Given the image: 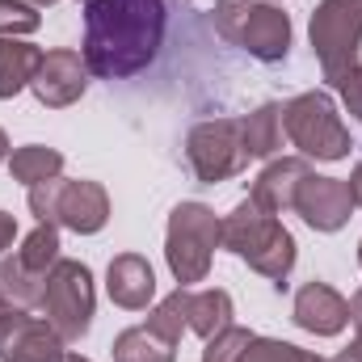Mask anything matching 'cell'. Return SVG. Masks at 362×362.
I'll use <instances>...</instances> for the list:
<instances>
[{"mask_svg": "<svg viewBox=\"0 0 362 362\" xmlns=\"http://www.w3.org/2000/svg\"><path fill=\"white\" fill-rule=\"evenodd\" d=\"M312 51L320 59L325 81L337 89L354 68L362 51V0H320L308 25Z\"/></svg>", "mask_w": 362, "mask_h": 362, "instance_id": "cell-6", "label": "cell"}, {"mask_svg": "<svg viewBox=\"0 0 362 362\" xmlns=\"http://www.w3.org/2000/svg\"><path fill=\"white\" fill-rule=\"evenodd\" d=\"M312 169H308V160H299V156H278L270 160L266 169H262V177L253 181V202H262L270 215H286V211H295V194H299V185L308 177Z\"/></svg>", "mask_w": 362, "mask_h": 362, "instance_id": "cell-15", "label": "cell"}, {"mask_svg": "<svg viewBox=\"0 0 362 362\" xmlns=\"http://www.w3.org/2000/svg\"><path fill=\"white\" fill-rule=\"evenodd\" d=\"M295 325L316 337H337L350 325V303L329 282H308L295 295Z\"/></svg>", "mask_w": 362, "mask_h": 362, "instance_id": "cell-13", "label": "cell"}, {"mask_svg": "<svg viewBox=\"0 0 362 362\" xmlns=\"http://www.w3.org/2000/svg\"><path fill=\"white\" fill-rule=\"evenodd\" d=\"M38 64H42V51L34 42L0 38V101H13L21 89H30Z\"/></svg>", "mask_w": 362, "mask_h": 362, "instance_id": "cell-17", "label": "cell"}, {"mask_svg": "<svg viewBox=\"0 0 362 362\" xmlns=\"http://www.w3.org/2000/svg\"><path fill=\"white\" fill-rule=\"evenodd\" d=\"M68 341L55 333L47 316H30L13 308L0 320V362H68Z\"/></svg>", "mask_w": 362, "mask_h": 362, "instance_id": "cell-9", "label": "cell"}, {"mask_svg": "<svg viewBox=\"0 0 362 362\" xmlns=\"http://www.w3.org/2000/svg\"><path fill=\"white\" fill-rule=\"evenodd\" d=\"M8 173L21 185H38V181L64 177V152L55 148H42V144H25L8 156Z\"/></svg>", "mask_w": 362, "mask_h": 362, "instance_id": "cell-20", "label": "cell"}, {"mask_svg": "<svg viewBox=\"0 0 362 362\" xmlns=\"http://www.w3.org/2000/svg\"><path fill=\"white\" fill-rule=\"evenodd\" d=\"M81 4H89V0H81Z\"/></svg>", "mask_w": 362, "mask_h": 362, "instance_id": "cell-40", "label": "cell"}, {"mask_svg": "<svg viewBox=\"0 0 362 362\" xmlns=\"http://www.w3.org/2000/svg\"><path fill=\"white\" fill-rule=\"evenodd\" d=\"M185 160H189L194 177L206 181V185L245 173L253 156H249V148H245L240 118H211V122H198V127L185 135Z\"/></svg>", "mask_w": 362, "mask_h": 362, "instance_id": "cell-8", "label": "cell"}, {"mask_svg": "<svg viewBox=\"0 0 362 362\" xmlns=\"http://www.w3.org/2000/svg\"><path fill=\"white\" fill-rule=\"evenodd\" d=\"M42 25V13L30 0H0V38H21Z\"/></svg>", "mask_w": 362, "mask_h": 362, "instance_id": "cell-24", "label": "cell"}, {"mask_svg": "<svg viewBox=\"0 0 362 362\" xmlns=\"http://www.w3.org/2000/svg\"><path fill=\"white\" fill-rule=\"evenodd\" d=\"M257 0H219L215 4V30H219V38L223 42H232L236 47V38H240V25H245V17H249V8H253Z\"/></svg>", "mask_w": 362, "mask_h": 362, "instance_id": "cell-26", "label": "cell"}, {"mask_svg": "<svg viewBox=\"0 0 362 362\" xmlns=\"http://www.w3.org/2000/svg\"><path fill=\"white\" fill-rule=\"evenodd\" d=\"M68 362H89V358H81V354H68Z\"/></svg>", "mask_w": 362, "mask_h": 362, "instance_id": "cell-37", "label": "cell"}, {"mask_svg": "<svg viewBox=\"0 0 362 362\" xmlns=\"http://www.w3.org/2000/svg\"><path fill=\"white\" fill-rule=\"evenodd\" d=\"M219 249V215L206 202H177L165 232V262L181 286H194L211 274V257Z\"/></svg>", "mask_w": 362, "mask_h": 362, "instance_id": "cell-5", "label": "cell"}, {"mask_svg": "<svg viewBox=\"0 0 362 362\" xmlns=\"http://www.w3.org/2000/svg\"><path fill=\"white\" fill-rule=\"evenodd\" d=\"M295 211L303 215V223L312 232H341L354 215V194L341 177H316L308 173L299 194H295Z\"/></svg>", "mask_w": 362, "mask_h": 362, "instance_id": "cell-11", "label": "cell"}, {"mask_svg": "<svg viewBox=\"0 0 362 362\" xmlns=\"http://www.w3.org/2000/svg\"><path fill=\"white\" fill-rule=\"evenodd\" d=\"M358 266H362V245H358Z\"/></svg>", "mask_w": 362, "mask_h": 362, "instance_id": "cell-38", "label": "cell"}, {"mask_svg": "<svg viewBox=\"0 0 362 362\" xmlns=\"http://www.w3.org/2000/svg\"><path fill=\"white\" fill-rule=\"evenodd\" d=\"M42 291H47V278L42 274H30L17 262V253L0 262V299L8 308H21V312L42 308Z\"/></svg>", "mask_w": 362, "mask_h": 362, "instance_id": "cell-19", "label": "cell"}, {"mask_svg": "<svg viewBox=\"0 0 362 362\" xmlns=\"http://www.w3.org/2000/svg\"><path fill=\"white\" fill-rule=\"evenodd\" d=\"M282 127L286 139L308 156V160H346L350 156V131L325 89L299 93L282 105Z\"/></svg>", "mask_w": 362, "mask_h": 362, "instance_id": "cell-4", "label": "cell"}, {"mask_svg": "<svg viewBox=\"0 0 362 362\" xmlns=\"http://www.w3.org/2000/svg\"><path fill=\"white\" fill-rule=\"evenodd\" d=\"M8 312H13V308H8V303H4V299H0V320H4V316H8Z\"/></svg>", "mask_w": 362, "mask_h": 362, "instance_id": "cell-36", "label": "cell"}, {"mask_svg": "<svg viewBox=\"0 0 362 362\" xmlns=\"http://www.w3.org/2000/svg\"><path fill=\"white\" fill-rule=\"evenodd\" d=\"M114 362H177V346L160 341L148 325L122 329L114 337Z\"/></svg>", "mask_w": 362, "mask_h": 362, "instance_id": "cell-21", "label": "cell"}, {"mask_svg": "<svg viewBox=\"0 0 362 362\" xmlns=\"http://www.w3.org/2000/svg\"><path fill=\"white\" fill-rule=\"evenodd\" d=\"M165 4H177V0H165Z\"/></svg>", "mask_w": 362, "mask_h": 362, "instance_id": "cell-39", "label": "cell"}, {"mask_svg": "<svg viewBox=\"0 0 362 362\" xmlns=\"http://www.w3.org/2000/svg\"><path fill=\"white\" fill-rule=\"evenodd\" d=\"M337 89H341V101H346V110H350V114H354V118L362 122V64L354 68V72H350V76H346V81H341V85H337Z\"/></svg>", "mask_w": 362, "mask_h": 362, "instance_id": "cell-28", "label": "cell"}, {"mask_svg": "<svg viewBox=\"0 0 362 362\" xmlns=\"http://www.w3.org/2000/svg\"><path fill=\"white\" fill-rule=\"evenodd\" d=\"M346 185H350V194H354V206H362V160H358V169L350 173V181H346Z\"/></svg>", "mask_w": 362, "mask_h": 362, "instance_id": "cell-31", "label": "cell"}, {"mask_svg": "<svg viewBox=\"0 0 362 362\" xmlns=\"http://www.w3.org/2000/svg\"><path fill=\"white\" fill-rule=\"evenodd\" d=\"M165 0H89L85 4V68L97 81H131L148 72L165 47Z\"/></svg>", "mask_w": 362, "mask_h": 362, "instance_id": "cell-1", "label": "cell"}, {"mask_svg": "<svg viewBox=\"0 0 362 362\" xmlns=\"http://www.w3.org/2000/svg\"><path fill=\"white\" fill-rule=\"evenodd\" d=\"M13 240H17V219H13L8 211H0V253H4Z\"/></svg>", "mask_w": 362, "mask_h": 362, "instance_id": "cell-29", "label": "cell"}, {"mask_svg": "<svg viewBox=\"0 0 362 362\" xmlns=\"http://www.w3.org/2000/svg\"><path fill=\"white\" fill-rule=\"evenodd\" d=\"M240 131H245V148L253 160H278L282 144H286V127H282V105L266 101L257 105L253 114L240 118Z\"/></svg>", "mask_w": 362, "mask_h": 362, "instance_id": "cell-16", "label": "cell"}, {"mask_svg": "<svg viewBox=\"0 0 362 362\" xmlns=\"http://www.w3.org/2000/svg\"><path fill=\"white\" fill-rule=\"evenodd\" d=\"M93 308H97V291H93L89 266L59 257L55 270L47 274L42 316L55 325V333H59L64 341H81L93 329Z\"/></svg>", "mask_w": 362, "mask_h": 362, "instance_id": "cell-7", "label": "cell"}, {"mask_svg": "<svg viewBox=\"0 0 362 362\" xmlns=\"http://www.w3.org/2000/svg\"><path fill=\"white\" fill-rule=\"evenodd\" d=\"M299 362H337V358H320V354H308V350H303V358Z\"/></svg>", "mask_w": 362, "mask_h": 362, "instance_id": "cell-34", "label": "cell"}, {"mask_svg": "<svg viewBox=\"0 0 362 362\" xmlns=\"http://www.w3.org/2000/svg\"><path fill=\"white\" fill-rule=\"evenodd\" d=\"M337 362H362V329H358V337H354V341L337 354Z\"/></svg>", "mask_w": 362, "mask_h": 362, "instance_id": "cell-30", "label": "cell"}, {"mask_svg": "<svg viewBox=\"0 0 362 362\" xmlns=\"http://www.w3.org/2000/svg\"><path fill=\"white\" fill-rule=\"evenodd\" d=\"M350 325H354V329H362V286L354 291V299H350Z\"/></svg>", "mask_w": 362, "mask_h": 362, "instance_id": "cell-32", "label": "cell"}, {"mask_svg": "<svg viewBox=\"0 0 362 362\" xmlns=\"http://www.w3.org/2000/svg\"><path fill=\"white\" fill-rule=\"evenodd\" d=\"M219 245L240 262H249L274 286H286V274L295 270V236L282 228L278 215H270L253 198L236 202V211L219 219Z\"/></svg>", "mask_w": 362, "mask_h": 362, "instance_id": "cell-2", "label": "cell"}, {"mask_svg": "<svg viewBox=\"0 0 362 362\" xmlns=\"http://www.w3.org/2000/svg\"><path fill=\"white\" fill-rule=\"evenodd\" d=\"M8 156H13V152H8V135H4V131H0V165H4V160H8Z\"/></svg>", "mask_w": 362, "mask_h": 362, "instance_id": "cell-33", "label": "cell"}, {"mask_svg": "<svg viewBox=\"0 0 362 362\" xmlns=\"http://www.w3.org/2000/svg\"><path fill=\"white\" fill-rule=\"evenodd\" d=\"M105 291L118 308L127 312H144L152 299H156V274H152V262L139 257V253H118L105 270Z\"/></svg>", "mask_w": 362, "mask_h": 362, "instance_id": "cell-14", "label": "cell"}, {"mask_svg": "<svg viewBox=\"0 0 362 362\" xmlns=\"http://www.w3.org/2000/svg\"><path fill=\"white\" fill-rule=\"evenodd\" d=\"M34 97L47 105V110H64L72 101H81L85 89H89V68H85V55L81 51H42V64L30 81Z\"/></svg>", "mask_w": 362, "mask_h": 362, "instance_id": "cell-10", "label": "cell"}, {"mask_svg": "<svg viewBox=\"0 0 362 362\" xmlns=\"http://www.w3.org/2000/svg\"><path fill=\"white\" fill-rule=\"evenodd\" d=\"M17 262L30 274H42V278H47V274L55 270V262H59V228H55V223H38V228L21 240Z\"/></svg>", "mask_w": 362, "mask_h": 362, "instance_id": "cell-23", "label": "cell"}, {"mask_svg": "<svg viewBox=\"0 0 362 362\" xmlns=\"http://www.w3.org/2000/svg\"><path fill=\"white\" fill-rule=\"evenodd\" d=\"M274 4H278V0H274Z\"/></svg>", "mask_w": 362, "mask_h": 362, "instance_id": "cell-41", "label": "cell"}, {"mask_svg": "<svg viewBox=\"0 0 362 362\" xmlns=\"http://www.w3.org/2000/svg\"><path fill=\"white\" fill-rule=\"evenodd\" d=\"M228 325H232V295L228 291L211 286V291H194L189 295V333H198L202 341H211Z\"/></svg>", "mask_w": 362, "mask_h": 362, "instance_id": "cell-18", "label": "cell"}, {"mask_svg": "<svg viewBox=\"0 0 362 362\" xmlns=\"http://www.w3.org/2000/svg\"><path fill=\"white\" fill-rule=\"evenodd\" d=\"M30 211L38 223H55L76 236H93L110 223V194L101 181L51 177L30 185Z\"/></svg>", "mask_w": 362, "mask_h": 362, "instance_id": "cell-3", "label": "cell"}, {"mask_svg": "<svg viewBox=\"0 0 362 362\" xmlns=\"http://www.w3.org/2000/svg\"><path fill=\"white\" fill-rule=\"evenodd\" d=\"M303 350L291 346V341H278V337H253L249 350L240 354V362H299Z\"/></svg>", "mask_w": 362, "mask_h": 362, "instance_id": "cell-27", "label": "cell"}, {"mask_svg": "<svg viewBox=\"0 0 362 362\" xmlns=\"http://www.w3.org/2000/svg\"><path fill=\"white\" fill-rule=\"evenodd\" d=\"M240 51H249L253 59L262 64H282L286 51H291V17L274 4V0H257L240 25V38H236Z\"/></svg>", "mask_w": 362, "mask_h": 362, "instance_id": "cell-12", "label": "cell"}, {"mask_svg": "<svg viewBox=\"0 0 362 362\" xmlns=\"http://www.w3.org/2000/svg\"><path fill=\"white\" fill-rule=\"evenodd\" d=\"M249 341H253V333H249V329H240V325H228L223 333H215V337L206 341L202 362H240V354L249 350Z\"/></svg>", "mask_w": 362, "mask_h": 362, "instance_id": "cell-25", "label": "cell"}, {"mask_svg": "<svg viewBox=\"0 0 362 362\" xmlns=\"http://www.w3.org/2000/svg\"><path fill=\"white\" fill-rule=\"evenodd\" d=\"M30 4H34V8H51L55 0H30Z\"/></svg>", "mask_w": 362, "mask_h": 362, "instance_id": "cell-35", "label": "cell"}, {"mask_svg": "<svg viewBox=\"0 0 362 362\" xmlns=\"http://www.w3.org/2000/svg\"><path fill=\"white\" fill-rule=\"evenodd\" d=\"M189 286H177L173 295H165L152 312H148V329L160 337V341H169V346H177L181 333L189 329Z\"/></svg>", "mask_w": 362, "mask_h": 362, "instance_id": "cell-22", "label": "cell"}]
</instances>
